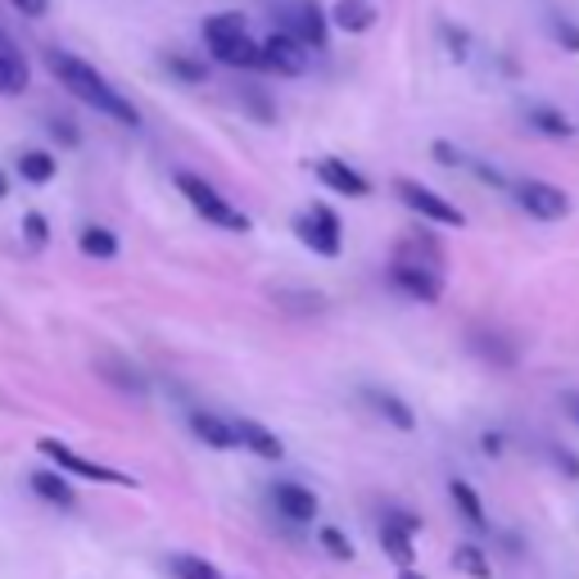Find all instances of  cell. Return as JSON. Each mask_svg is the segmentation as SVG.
<instances>
[{
  "label": "cell",
  "instance_id": "cell-1",
  "mask_svg": "<svg viewBox=\"0 0 579 579\" xmlns=\"http://www.w3.org/2000/svg\"><path fill=\"white\" fill-rule=\"evenodd\" d=\"M46 68L55 73V82H59L64 91H73V100L91 104L96 113H104V119L123 123V127H141L136 104H132L123 91H113L87 59H77V55H68V51H46Z\"/></svg>",
  "mask_w": 579,
  "mask_h": 579
},
{
  "label": "cell",
  "instance_id": "cell-2",
  "mask_svg": "<svg viewBox=\"0 0 579 579\" xmlns=\"http://www.w3.org/2000/svg\"><path fill=\"white\" fill-rule=\"evenodd\" d=\"M204 46L218 64L226 68H267V55H263V42H254L249 32V19L241 10H226V14H213L204 19Z\"/></svg>",
  "mask_w": 579,
  "mask_h": 579
},
{
  "label": "cell",
  "instance_id": "cell-3",
  "mask_svg": "<svg viewBox=\"0 0 579 579\" xmlns=\"http://www.w3.org/2000/svg\"><path fill=\"white\" fill-rule=\"evenodd\" d=\"M177 190L190 200V209H196L204 222H213V226H222V231H249V218H245L236 204H231V200H222L218 186H209L204 177L177 172Z\"/></svg>",
  "mask_w": 579,
  "mask_h": 579
},
{
  "label": "cell",
  "instance_id": "cell-4",
  "mask_svg": "<svg viewBox=\"0 0 579 579\" xmlns=\"http://www.w3.org/2000/svg\"><path fill=\"white\" fill-rule=\"evenodd\" d=\"M390 286L403 290L408 299L416 303H439L444 299V277H439V267L426 263V258H412V254H399L390 263Z\"/></svg>",
  "mask_w": 579,
  "mask_h": 579
},
{
  "label": "cell",
  "instance_id": "cell-5",
  "mask_svg": "<svg viewBox=\"0 0 579 579\" xmlns=\"http://www.w3.org/2000/svg\"><path fill=\"white\" fill-rule=\"evenodd\" d=\"M394 196L416 213V218H426V222H435V226H467V213H461L453 200H444L439 190H431V186H421V181H412V177H399L394 181Z\"/></svg>",
  "mask_w": 579,
  "mask_h": 579
},
{
  "label": "cell",
  "instance_id": "cell-6",
  "mask_svg": "<svg viewBox=\"0 0 579 579\" xmlns=\"http://www.w3.org/2000/svg\"><path fill=\"white\" fill-rule=\"evenodd\" d=\"M512 200L534 218V222H561L570 218V196L553 181H538V177H521L512 181Z\"/></svg>",
  "mask_w": 579,
  "mask_h": 579
},
{
  "label": "cell",
  "instance_id": "cell-7",
  "mask_svg": "<svg viewBox=\"0 0 579 579\" xmlns=\"http://www.w3.org/2000/svg\"><path fill=\"white\" fill-rule=\"evenodd\" d=\"M294 236H299L308 249H313V254H322V258H335V254L344 249V226H339L335 209H326V204L303 209V213L294 218Z\"/></svg>",
  "mask_w": 579,
  "mask_h": 579
},
{
  "label": "cell",
  "instance_id": "cell-8",
  "mask_svg": "<svg viewBox=\"0 0 579 579\" xmlns=\"http://www.w3.org/2000/svg\"><path fill=\"white\" fill-rule=\"evenodd\" d=\"M42 448L59 471H73V476H82V480H96V485H123V489H136V480L127 476V471H113V467H104V461H91V457H82V453H73L68 444H59V439H42L36 444Z\"/></svg>",
  "mask_w": 579,
  "mask_h": 579
},
{
  "label": "cell",
  "instance_id": "cell-9",
  "mask_svg": "<svg viewBox=\"0 0 579 579\" xmlns=\"http://www.w3.org/2000/svg\"><path fill=\"white\" fill-rule=\"evenodd\" d=\"M277 14H281V27L294 32L308 51L326 46V14L318 0H286V5H277Z\"/></svg>",
  "mask_w": 579,
  "mask_h": 579
},
{
  "label": "cell",
  "instance_id": "cell-10",
  "mask_svg": "<svg viewBox=\"0 0 579 579\" xmlns=\"http://www.w3.org/2000/svg\"><path fill=\"white\" fill-rule=\"evenodd\" d=\"M313 172L326 181V190H335V196H344V200H367V196H371V181H367L354 164L335 159V154L318 159V164H313Z\"/></svg>",
  "mask_w": 579,
  "mask_h": 579
},
{
  "label": "cell",
  "instance_id": "cell-11",
  "mask_svg": "<svg viewBox=\"0 0 579 579\" xmlns=\"http://www.w3.org/2000/svg\"><path fill=\"white\" fill-rule=\"evenodd\" d=\"M263 55H267V68L272 73H286V77H299L303 68H308V46L299 42L294 32H286V27H277L272 36L263 42Z\"/></svg>",
  "mask_w": 579,
  "mask_h": 579
},
{
  "label": "cell",
  "instance_id": "cell-12",
  "mask_svg": "<svg viewBox=\"0 0 579 579\" xmlns=\"http://www.w3.org/2000/svg\"><path fill=\"white\" fill-rule=\"evenodd\" d=\"M27 82H32V68H27L23 46L0 27V96H23Z\"/></svg>",
  "mask_w": 579,
  "mask_h": 579
},
{
  "label": "cell",
  "instance_id": "cell-13",
  "mask_svg": "<svg viewBox=\"0 0 579 579\" xmlns=\"http://www.w3.org/2000/svg\"><path fill=\"white\" fill-rule=\"evenodd\" d=\"M272 503H277V512L286 516V521H294V525H308L318 516V493L308 489V485H299V480H277L272 485Z\"/></svg>",
  "mask_w": 579,
  "mask_h": 579
},
{
  "label": "cell",
  "instance_id": "cell-14",
  "mask_svg": "<svg viewBox=\"0 0 579 579\" xmlns=\"http://www.w3.org/2000/svg\"><path fill=\"white\" fill-rule=\"evenodd\" d=\"M467 344H471V354L476 358H485L489 367H516V344L503 335V331H493V326H476L471 335H467Z\"/></svg>",
  "mask_w": 579,
  "mask_h": 579
},
{
  "label": "cell",
  "instance_id": "cell-15",
  "mask_svg": "<svg viewBox=\"0 0 579 579\" xmlns=\"http://www.w3.org/2000/svg\"><path fill=\"white\" fill-rule=\"evenodd\" d=\"M363 403L385 421V426H394V431H403V435L416 431V412H412L394 390H363Z\"/></svg>",
  "mask_w": 579,
  "mask_h": 579
},
{
  "label": "cell",
  "instance_id": "cell-16",
  "mask_svg": "<svg viewBox=\"0 0 579 579\" xmlns=\"http://www.w3.org/2000/svg\"><path fill=\"white\" fill-rule=\"evenodd\" d=\"M96 371H100V380H109L123 399H145V394H149V380H145L132 363H123V358H100Z\"/></svg>",
  "mask_w": 579,
  "mask_h": 579
},
{
  "label": "cell",
  "instance_id": "cell-17",
  "mask_svg": "<svg viewBox=\"0 0 579 579\" xmlns=\"http://www.w3.org/2000/svg\"><path fill=\"white\" fill-rule=\"evenodd\" d=\"M525 127L538 132V136H548V141H570L575 136V123L557 104H525Z\"/></svg>",
  "mask_w": 579,
  "mask_h": 579
},
{
  "label": "cell",
  "instance_id": "cell-18",
  "mask_svg": "<svg viewBox=\"0 0 579 579\" xmlns=\"http://www.w3.org/2000/svg\"><path fill=\"white\" fill-rule=\"evenodd\" d=\"M448 498H453V508H457V516L467 521L471 530H489V512H485V498L476 493V485H467V480H448Z\"/></svg>",
  "mask_w": 579,
  "mask_h": 579
},
{
  "label": "cell",
  "instance_id": "cell-19",
  "mask_svg": "<svg viewBox=\"0 0 579 579\" xmlns=\"http://www.w3.org/2000/svg\"><path fill=\"white\" fill-rule=\"evenodd\" d=\"M190 435H196L200 444H209V448H236L241 444L236 426H226V421L213 416V412H190Z\"/></svg>",
  "mask_w": 579,
  "mask_h": 579
},
{
  "label": "cell",
  "instance_id": "cell-20",
  "mask_svg": "<svg viewBox=\"0 0 579 579\" xmlns=\"http://www.w3.org/2000/svg\"><path fill=\"white\" fill-rule=\"evenodd\" d=\"M236 435H241V444L254 453V457H263V461H281L286 457V444L267 431V426H258V421H236Z\"/></svg>",
  "mask_w": 579,
  "mask_h": 579
},
{
  "label": "cell",
  "instance_id": "cell-21",
  "mask_svg": "<svg viewBox=\"0 0 579 579\" xmlns=\"http://www.w3.org/2000/svg\"><path fill=\"white\" fill-rule=\"evenodd\" d=\"M331 23L339 32H371L376 27V5L371 0H339V5L331 10Z\"/></svg>",
  "mask_w": 579,
  "mask_h": 579
},
{
  "label": "cell",
  "instance_id": "cell-22",
  "mask_svg": "<svg viewBox=\"0 0 579 579\" xmlns=\"http://www.w3.org/2000/svg\"><path fill=\"white\" fill-rule=\"evenodd\" d=\"M32 489H36V498H46V503L59 508V512H73L77 508L73 485H64L55 471H32Z\"/></svg>",
  "mask_w": 579,
  "mask_h": 579
},
{
  "label": "cell",
  "instance_id": "cell-23",
  "mask_svg": "<svg viewBox=\"0 0 579 579\" xmlns=\"http://www.w3.org/2000/svg\"><path fill=\"white\" fill-rule=\"evenodd\" d=\"M416 534H408V530H399V525H390V521H380V548H385V557H390L394 566H412L416 561V544H412Z\"/></svg>",
  "mask_w": 579,
  "mask_h": 579
},
{
  "label": "cell",
  "instance_id": "cell-24",
  "mask_svg": "<svg viewBox=\"0 0 579 579\" xmlns=\"http://www.w3.org/2000/svg\"><path fill=\"white\" fill-rule=\"evenodd\" d=\"M19 177L32 181V186L55 181V154H46V149H23L19 154Z\"/></svg>",
  "mask_w": 579,
  "mask_h": 579
},
{
  "label": "cell",
  "instance_id": "cell-25",
  "mask_svg": "<svg viewBox=\"0 0 579 579\" xmlns=\"http://www.w3.org/2000/svg\"><path fill=\"white\" fill-rule=\"evenodd\" d=\"M453 570H461L467 579H493V566H489L480 544H457L453 548Z\"/></svg>",
  "mask_w": 579,
  "mask_h": 579
},
{
  "label": "cell",
  "instance_id": "cell-26",
  "mask_svg": "<svg viewBox=\"0 0 579 579\" xmlns=\"http://www.w3.org/2000/svg\"><path fill=\"white\" fill-rule=\"evenodd\" d=\"M277 303L286 308V313H294V318H318V313H326V299L313 294V290H277Z\"/></svg>",
  "mask_w": 579,
  "mask_h": 579
},
{
  "label": "cell",
  "instance_id": "cell-27",
  "mask_svg": "<svg viewBox=\"0 0 579 579\" xmlns=\"http://www.w3.org/2000/svg\"><path fill=\"white\" fill-rule=\"evenodd\" d=\"M82 254L87 258H113L119 254V236H113L109 226H87L82 231Z\"/></svg>",
  "mask_w": 579,
  "mask_h": 579
},
{
  "label": "cell",
  "instance_id": "cell-28",
  "mask_svg": "<svg viewBox=\"0 0 579 579\" xmlns=\"http://www.w3.org/2000/svg\"><path fill=\"white\" fill-rule=\"evenodd\" d=\"M548 36L566 51V55H579V23L566 19V14H548Z\"/></svg>",
  "mask_w": 579,
  "mask_h": 579
},
{
  "label": "cell",
  "instance_id": "cell-29",
  "mask_svg": "<svg viewBox=\"0 0 579 579\" xmlns=\"http://www.w3.org/2000/svg\"><path fill=\"white\" fill-rule=\"evenodd\" d=\"M172 575L177 579H222L218 566H209L204 557H190V553H177L172 557Z\"/></svg>",
  "mask_w": 579,
  "mask_h": 579
},
{
  "label": "cell",
  "instance_id": "cell-30",
  "mask_svg": "<svg viewBox=\"0 0 579 579\" xmlns=\"http://www.w3.org/2000/svg\"><path fill=\"white\" fill-rule=\"evenodd\" d=\"M439 36H444V46H448L453 64H467V59H471V36H467V27H457V23H439Z\"/></svg>",
  "mask_w": 579,
  "mask_h": 579
},
{
  "label": "cell",
  "instance_id": "cell-31",
  "mask_svg": "<svg viewBox=\"0 0 579 579\" xmlns=\"http://www.w3.org/2000/svg\"><path fill=\"white\" fill-rule=\"evenodd\" d=\"M318 544L335 557V561H354V544H349V534L344 530H335V525H326L322 534H318Z\"/></svg>",
  "mask_w": 579,
  "mask_h": 579
},
{
  "label": "cell",
  "instance_id": "cell-32",
  "mask_svg": "<svg viewBox=\"0 0 579 579\" xmlns=\"http://www.w3.org/2000/svg\"><path fill=\"white\" fill-rule=\"evenodd\" d=\"M164 64H168V73H172V77H181V82H204V77H209V68H204V64L186 59V55H164Z\"/></svg>",
  "mask_w": 579,
  "mask_h": 579
},
{
  "label": "cell",
  "instance_id": "cell-33",
  "mask_svg": "<svg viewBox=\"0 0 579 579\" xmlns=\"http://www.w3.org/2000/svg\"><path fill=\"white\" fill-rule=\"evenodd\" d=\"M236 91H241V104H245V109L254 113L258 123H272V119H277V109H272V100H267L263 91H254V87H236Z\"/></svg>",
  "mask_w": 579,
  "mask_h": 579
},
{
  "label": "cell",
  "instance_id": "cell-34",
  "mask_svg": "<svg viewBox=\"0 0 579 579\" xmlns=\"http://www.w3.org/2000/svg\"><path fill=\"white\" fill-rule=\"evenodd\" d=\"M23 241H27L32 249H46V245H51V222H46L42 213H27V218H23Z\"/></svg>",
  "mask_w": 579,
  "mask_h": 579
},
{
  "label": "cell",
  "instance_id": "cell-35",
  "mask_svg": "<svg viewBox=\"0 0 579 579\" xmlns=\"http://www.w3.org/2000/svg\"><path fill=\"white\" fill-rule=\"evenodd\" d=\"M431 154H435V159H439L444 168H467V164H471V154H461L453 141H435Z\"/></svg>",
  "mask_w": 579,
  "mask_h": 579
},
{
  "label": "cell",
  "instance_id": "cell-36",
  "mask_svg": "<svg viewBox=\"0 0 579 579\" xmlns=\"http://www.w3.org/2000/svg\"><path fill=\"white\" fill-rule=\"evenodd\" d=\"M467 168H471V172H476V177H480V181H485V186H493V190H512V181H508V177H503V172H498V168H493V164H485V159H471V164H467Z\"/></svg>",
  "mask_w": 579,
  "mask_h": 579
},
{
  "label": "cell",
  "instance_id": "cell-37",
  "mask_svg": "<svg viewBox=\"0 0 579 579\" xmlns=\"http://www.w3.org/2000/svg\"><path fill=\"white\" fill-rule=\"evenodd\" d=\"M553 467H557L566 480H579V457H575L570 448H561V444L553 448Z\"/></svg>",
  "mask_w": 579,
  "mask_h": 579
},
{
  "label": "cell",
  "instance_id": "cell-38",
  "mask_svg": "<svg viewBox=\"0 0 579 579\" xmlns=\"http://www.w3.org/2000/svg\"><path fill=\"white\" fill-rule=\"evenodd\" d=\"M380 521H390V525H399V530H408V534H421V516L399 512V508H385V512H380Z\"/></svg>",
  "mask_w": 579,
  "mask_h": 579
},
{
  "label": "cell",
  "instance_id": "cell-39",
  "mask_svg": "<svg viewBox=\"0 0 579 579\" xmlns=\"http://www.w3.org/2000/svg\"><path fill=\"white\" fill-rule=\"evenodd\" d=\"M10 5L23 14V19H42L51 10V0H10Z\"/></svg>",
  "mask_w": 579,
  "mask_h": 579
},
{
  "label": "cell",
  "instance_id": "cell-40",
  "mask_svg": "<svg viewBox=\"0 0 579 579\" xmlns=\"http://www.w3.org/2000/svg\"><path fill=\"white\" fill-rule=\"evenodd\" d=\"M51 132H55L64 145H77V141H82V136H77V127H68L64 119H51Z\"/></svg>",
  "mask_w": 579,
  "mask_h": 579
},
{
  "label": "cell",
  "instance_id": "cell-41",
  "mask_svg": "<svg viewBox=\"0 0 579 579\" xmlns=\"http://www.w3.org/2000/svg\"><path fill=\"white\" fill-rule=\"evenodd\" d=\"M480 448H485L489 457H498V453H503V435H498V431H485V435H480Z\"/></svg>",
  "mask_w": 579,
  "mask_h": 579
},
{
  "label": "cell",
  "instance_id": "cell-42",
  "mask_svg": "<svg viewBox=\"0 0 579 579\" xmlns=\"http://www.w3.org/2000/svg\"><path fill=\"white\" fill-rule=\"evenodd\" d=\"M561 408L570 412V421L579 426V390H570V394H561Z\"/></svg>",
  "mask_w": 579,
  "mask_h": 579
},
{
  "label": "cell",
  "instance_id": "cell-43",
  "mask_svg": "<svg viewBox=\"0 0 579 579\" xmlns=\"http://www.w3.org/2000/svg\"><path fill=\"white\" fill-rule=\"evenodd\" d=\"M399 579H426L421 570H412V566H399Z\"/></svg>",
  "mask_w": 579,
  "mask_h": 579
},
{
  "label": "cell",
  "instance_id": "cell-44",
  "mask_svg": "<svg viewBox=\"0 0 579 579\" xmlns=\"http://www.w3.org/2000/svg\"><path fill=\"white\" fill-rule=\"evenodd\" d=\"M5 196H10V177H5V172H0V200H5Z\"/></svg>",
  "mask_w": 579,
  "mask_h": 579
}]
</instances>
